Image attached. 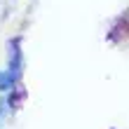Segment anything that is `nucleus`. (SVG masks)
I'll return each instance as SVG.
<instances>
[{
  "label": "nucleus",
  "instance_id": "1",
  "mask_svg": "<svg viewBox=\"0 0 129 129\" xmlns=\"http://www.w3.org/2000/svg\"><path fill=\"white\" fill-rule=\"evenodd\" d=\"M10 68H12L14 75H17L19 68H21V56H19V49H17V42H14V47H12V52H10Z\"/></svg>",
  "mask_w": 129,
  "mask_h": 129
},
{
  "label": "nucleus",
  "instance_id": "3",
  "mask_svg": "<svg viewBox=\"0 0 129 129\" xmlns=\"http://www.w3.org/2000/svg\"><path fill=\"white\" fill-rule=\"evenodd\" d=\"M3 113H5V103L0 101V117H3Z\"/></svg>",
  "mask_w": 129,
  "mask_h": 129
},
{
  "label": "nucleus",
  "instance_id": "2",
  "mask_svg": "<svg viewBox=\"0 0 129 129\" xmlns=\"http://www.w3.org/2000/svg\"><path fill=\"white\" fill-rule=\"evenodd\" d=\"M14 82H17V75H14L12 71H10V73H3V71H0V92L10 89Z\"/></svg>",
  "mask_w": 129,
  "mask_h": 129
}]
</instances>
